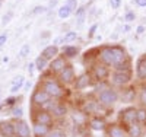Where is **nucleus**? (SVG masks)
Instances as JSON below:
<instances>
[{
	"label": "nucleus",
	"instance_id": "4468645a",
	"mask_svg": "<svg viewBox=\"0 0 146 137\" xmlns=\"http://www.w3.org/2000/svg\"><path fill=\"white\" fill-rule=\"evenodd\" d=\"M67 64H69L67 63V58L64 56H58V57H56L54 60L50 61V64H48V71H50L53 76H57V74L62 71Z\"/></svg>",
	"mask_w": 146,
	"mask_h": 137
},
{
	"label": "nucleus",
	"instance_id": "20e7f679",
	"mask_svg": "<svg viewBox=\"0 0 146 137\" xmlns=\"http://www.w3.org/2000/svg\"><path fill=\"white\" fill-rule=\"evenodd\" d=\"M96 99H98V102L104 108L110 109V108H113L117 102H120V91L113 88V86H110L108 89H105L104 92L96 95Z\"/></svg>",
	"mask_w": 146,
	"mask_h": 137
},
{
	"label": "nucleus",
	"instance_id": "09e8293b",
	"mask_svg": "<svg viewBox=\"0 0 146 137\" xmlns=\"http://www.w3.org/2000/svg\"><path fill=\"white\" fill-rule=\"evenodd\" d=\"M123 29H124V31H130V26H129V25H126V26H124Z\"/></svg>",
	"mask_w": 146,
	"mask_h": 137
},
{
	"label": "nucleus",
	"instance_id": "4be33fe9",
	"mask_svg": "<svg viewBox=\"0 0 146 137\" xmlns=\"http://www.w3.org/2000/svg\"><path fill=\"white\" fill-rule=\"evenodd\" d=\"M53 127L45 126V124H40V122H32V136L34 137H45L50 133Z\"/></svg>",
	"mask_w": 146,
	"mask_h": 137
},
{
	"label": "nucleus",
	"instance_id": "473e14b6",
	"mask_svg": "<svg viewBox=\"0 0 146 137\" xmlns=\"http://www.w3.org/2000/svg\"><path fill=\"white\" fill-rule=\"evenodd\" d=\"M85 15H86V7H78V10L75 12V16H76V19L79 21V23L83 22Z\"/></svg>",
	"mask_w": 146,
	"mask_h": 137
},
{
	"label": "nucleus",
	"instance_id": "9d476101",
	"mask_svg": "<svg viewBox=\"0 0 146 137\" xmlns=\"http://www.w3.org/2000/svg\"><path fill=\"white\" fill-rule=\"evenodd\" d=\"M51 96L48 95V93H45L42 89H40V88H36L34 92H32V96H31V102H32V108H44L48 102L51 101Z\"/></svg>",
	"mask_w": 146,
	"mask_h": 137
},
{
	"label": "nucleus",
	"instance_id": "39448f33",
	"mask_svg": "<svg viewBox=\"0 0 146 137\" xmlns=\"http://www.w3.org/2000/svg\"><path fill=\"white\" fill-rule=\"evenodd\" d=\"M96 61L105 64L107 67L113 69L114 67V63H115V54H114V50H113V45H104L100 48L98 51V56H96Z\"/></svg>",
	"mask_w": 146,
	"mask_h": 137
},
{
	"label": "nucleus",
	"instance_id": "a19ab883",
	"mask_svg": "<svg viewBox=\"0 0 146 137\" xmlns=\"http://www.w3.org/2000/svg\"><path fill=\"white\" fill-rule=\"evenodd\" d=\"M53 44L54 45H62V44H64V41H63V36H56V38H54V41H53Z\"/></svg>",
	"mask_w": 146,
	"mask_h": 137
},
{
	"label": "nucleus",
	"instance_id": "37998d69",
	"mask_svg": "<svg viewBox=\"0 0 146 137\" xmlns=\"http://www.w3.org/2000/svg\"><path fill=\"white\" fill-rule=\"evenodd\" d=\"M6 41H7V35L6 34H2V35H0V48L6 44Z\"/></svg>",
	"mask_w": 146,
	"mask_h": 137
},
{
	"label": "nucleus",
	"instance_id": "4c0bfd02",
	"mask_svg": "<svg viewBox=\"0 0 146 137\" xmlns=\"http://www.w3.org/2000/svg\"><path fill=\"white\" fill-rule=\"evenodd\" d=\"M12 16H13V12H7V13H5V15H3V18H2V25L9 23V22H10V19H12Z\"/></svg>",
	"mask_w": 146,
	"mask_h": 137
},
{
	"label": "nucleus",
	"instance_id": "a878e982",
	"mask_svg": "<svg viewBox=\"0 0 146 137\" xmlns=\"http://www.w3.org/2000/svg\"><path fill=\"white\" fill-rule=\"evenodd\" d=\"M25 85V79H23L22 76L19 77H15L13 80H12V88H10V93H18L21 89H22V86Z\"/></svg>",
	"mask_w": 146,
	"mask_h": 137
},
{
	"label": "nucleus",
	"instance_id": "f3484780",
	"mask_svg": "<svg viewBox=\"0 0 146 137\" xmlns=\"http://www.w3.org/2000/svg\"><path fill=\"white\" fill-rule=\"evenodd\" d=\"M107 137H127L126 127L121 126L120 122H111L107 126Z\"/></svg>",
	"mask_w": 146,
	"mask_h": 137
},
{
	"label": "nucleus",
	"instance_id": "8fccbe9b",
	"mask_svg": "<svg viewBox=\"0 0 146 137\" xmlns=\"http://www.w3.org/2000/svg\"><path fill=\"white\" fill-rule=\"evenodd\" d=\"M2 3H3V0H0V6H2Z\"/></svg>",
	"mask_w": 146,
	"mask_h": 137
},
{
	"label": "nucleus",
	"instance_id": "f8f14e48",
	"mask_svg": "<svg viewBox=\"0 0 146 137\" xmlns=\"http://www.w3.org/2000/svg\"><path fill=\"white\" fill-rule=\"evenodd\" d=\"M70 120L73 122V126L78 127V128H83V127H86L88 126V122H89V115L85 113V111L76 108V109H72L70 111Z\"/></svg>",
	"mask_w": 146,
	"mask_h": 137
},
{
	"label": "nucleus",
	"instance_id": "c03bdc74",
	"mask_svg": "<svg viewBox=\"0 0 146 137\" xmlns=\"http://www.w3.org/2000/svg\"><path fill=\"white\" fill-rule=\"evenodd\" d=\"M135 5L139 7H146V0H135Z\"/></svg>",
	"mask_w": 146,
	"mask_h": 137
},
{
	"label": "nucleus",
	"instance_id": "393cba45",
	"mask_svg": "<svg viewBox=\"0 0 146 137\" xmlns=\"http://www.w3.org/2000/svg\"><path fill=\"white\" fill-rule=\"evenodd\" d=\"M35 69L38 70V71H41V73H44L45 70H48V64H50V61H48L47 58H44L42 56H38L35 58Z\"/></svg>",
	"mask_w": 146,
	"mask_h": 137
},
{
	"label": "nucleus",
	"instance_id": "7ed1b4c3",
	"mask_svg": "<svg viewBox=\"0 0 146 137\" xmlns=\"http://www.w3.org/2000/svg\"><path fill=\"white\" fill-rule=\"evenodd\" d=\"M42 109L48 111V113L54 117V120H63L70 113L67 104L63 102V101H60V99H51V101L48 102Z\"/></svg>",
	"mask_w": 146,
	"mask_h": 137
},
{
	"label": "nucleus",
	"instance_id": "b1692460",
	"mask_svg": "<svg viewBox=\"0 0 146 137\" xmlns=\"http://www.w3.org/2000/svg\"><path fill=\"white\" fill-rule=\"evenodd\" d=\"M62 53H63V56H64L67 60H69V58H76V57L79 56V48H78L76 45L67 44V45H63Z\"/></svg>",
	"mask_w": 146,
	"mask_h": 137
},
{
	"label": "nucleus",
	"instance_id": "ddd939ff",
	"mask_svg": "<svg viewBox=\"0 0 146 137\" xmlns=\"http://www.w3.org/2000/svg\"><path fill=\"white\" fill-rule=\"evenodd\" d=\"M89 86H94V79L91 76L89 71H85L79 76H76V80L73 83V89L75 91H85L88 89Z\"/></svg>",
	"mask_w": 146,
	"mask_h": 137
},
{
	"label": "nucleus",
	"instance_id": "dca6fc26",
	"mask_svg": "<svg viewBox=\"0 0 146 137\" xmlns=\"http://www.w3.org/2000/svg\"><path fill=\"white\" fill-rule=\"evenodd\" d=\"M107 126H108V122L105 121V118L102 115H92L88 122V127L92 131H105Z\"/></svg>",
	"mask_w": 146,
	"mask_h": 137
},
{
	"label": "nucleus",
	"instance_id": "f03ea898",
	"mask_svg": "<svg viewBox=\"0 0 146 137\" xmlns=\"http://www.w3.org/2000/svg\"><path fill=\"white\" fill-rule=\"evenodd\" d=\"M131 77H133L131 70H113L111 74H110V77H108V82L113 88L123 89L131 83Z\"/></svg>",
	"mask_w": 146,
	"mask_h": 137
},
{
	"label": "nucleus",
	"instance_id": "c85d7f7f",
	"mask_svg": "<svg viewBox=\"0 0 146 137\" xmlns=\"http://www.w3.org/2000/svg\"><path fill=\"white\" fill-rule=\"evenodd\" d=\"M72 13H73V12H72V10H70V7H67L66 5L60 6V7H58V10H57L58 18H62V19H67L69 16H72Z\"/></svg>",
	"mask_w": 146,
	"mask_h": 137
},
{
	"label": "nucleus",
	"instance_id": "ea45409f",
	"mask_svg": "<svg viewBox=\"0 0 146 137\" xmlns=\"http://www.w3.org/2000/svg\"><path fill=\"white\" fill-rule=\"evenodd\" d=\"M110 6H111V9H118L121 6V0H108Z\"/></svg>",
	"mask_w": 146,
	"mask_h": 137
},
{
	"label": "nucleus",
	"instance_id": "9b49d317",
	"mask_svg": "<svg viewBox=\"0 0 146 137\" xmlns=\"http://www.w3.org/2000/svg\"><path fill=\"white\" fill-rule=\"evenodd\" d=\"M57 80L62 83L63 86H70L75 83L76 80V71H75V67L72 64H67L62 71L57 74Z\"/></svg>",
	"mask_w": 146,
	"mask_h": 137
},
{
	"label": "nucleus",
	"instance_id": "5701e85b",
	"mask_svg": "<svg viewBox=\"0 0 146 137\" xmlns=\"http://www.w3.org/2000/svg\"><path fill=\"white\" fill-rule=\"evenodd\" d=\"M58 53H60L58 47L54 45V44H51V45H47V47L42 50L41 56H42L44 58H47L48 61H51V60H54L56 57H58Z\"/></svg>",
	"mask_w": 146,
	"mask_h": 137
},
{
	"label": "nucleus",
	"instance_id": "412c9836",
	"mask_svg": "<svg viewBox=\"0 0 146 137\" xmlns=\"http://www.w3.org/2000/svg\"><path fill=\"white\" fill-rule=\"evenodd\" d=\"M136 77L140 82H146V56H142L136 63Z\"/></svg>",
	"mask_w": 146,
	"mask_h": 137
},
{
	"label": "nucleus",
	"instance_id": "58836bf2",
	"mask_svg": "<svg viewBox=\"0 0 146 137\" xmlns=\"http://www.w3.org/2000/svg\"><path fill=\"white\" fill-rule=\"evenodd\" d=\"M45 12H47V7L45 6H36V7H34L32 13L34 15H40V13H45Z\"/></svg>",
	"mask_w": 146,
	"mask_h": 137
},
{
	"label": "nucleus",
	"instance_id": "c9c22d12",
	"mask_svg": "<svg viewBox=\"0 0 146 137\" xmlns=\"http://www.w3.org/2000/svg\"><path fill=\"white\" fill-rule=\"evenodd\" d=\"M67 7H70V10L73 12V13H75V12L78 10V0H66V3H64Z\"/></svg>",
	"mask_w": 146,
	"mask_h": 137
},
{
	"label": "nucleus",
	"instance_id": "7c9ffc66",
	"mask_svg": "<svg viewBox=\"0 0 146 137\" xmlns=\"http://www.w3.org/2000/svg\"><path fill=\"white\" fill-rule=\"evenodd\" d=\"M78 32L76 31H67L64 35H63V41H64V44H70V42H73V41H76L78 40Z\"/></svg>",
	"mask_w": 146,
	"mask_h": 137
},
{
	"label": "nucleus",
	"instance_id": "bb28decb",
	"mask_svg": "<svg viewBox=\"0 0 146 137\" xmlns=\"http://www.w3.org/2000/svg\"><path fill=\"white\" fill-rule=\"evenodd\" d=\"M110 86H111V85H110V82H108V80L95 82V83H94V93H95V95H98V93L104 92L105 89H108Z\"/></svg>",
	"mask_w": 146,
	"mask_h": 137
},
{
	"label": "nucleus",
	"instance_id": "aec40b11",
	"mask_svg": "<svg viewBox=\"0 0 146 137\" xmlns=\"http://www.w3.org/2000/svg\"><path fill=\"white\" fill-rule=\"evenodd\" d=\"M126 133H127V137H143L145 127L140 126L139 122H133L126 126Z\"/></svg>",
	"mask_w": 146,
	"mask_h": 137
},
{
	"label": "nucleus",
	"instance_id": "f704fd0d",
	"mask_svg": "<svg viewBox=\"0 0 146 137\" xmlns=\"http://www.w3.org/2000/svg\"><path fill=\"white\" fill-rule=\"evenodd\" d=\"M29 51H31L29 44H23V45H22V48H21V51H19V57H21V58L27 57V56L29 54Z\"/></svg>",
	"mask_w": 146,
	"mask_h": 137
},
{
	"label": "nucleus",
	"instance_id": "2eb2a0df",
	"mask_svg": "<svg viewBox=\"0 0 146 137\" xmlns=\"http://www.w3.org/2000/svg\"><path fill=\"white\" fill-rule=\"evenodd\" d=\"M15 137H32V128H29L25 120H15Z\"/></svg>",
	"mask_w": 146,
	"mask_h": 137
},
{
	"label": "nucleus",
	"instance_id": "49530a36",
	"mask_svg": "<svg viewBox=\"0 0 146 137\" xmlns=\"http://www.w3.org/2000/svg\"><path fill=\"white\" fill-rule=\"evenodd\" d=\"M145 31H146V28L143 26V25H140V26H137V29H136V32H137V34H143Z\"/></svg>",
	"mask_w": 146,
	"mask_h": 137
},
{
	"label": "nucleus",
	"instance_id": "de8ad7c7",
	"mask_svg": "<svg viewBox=\"0 0 146 137\" xmlns=\"http://www.w3.org/2000/svg\"><path fill=\"white\" fill-rule=\"evenodd\" d=\"M29 86H31V82H27L25 83V89H29Z\"/></svg>",
	"mask_w": 146,
	"mask_h": 137
},
{
	"label": "nucleus",
	"instance_id": "0eeeda50",
	"mask_svg": "<svg viewBox=\"0 0 146 137\" xmlns=\"http://www.w3.org/2000/svg\"><path fill=\"white\" fill-rule=\"evenodd\" d=\"M111 70L110 67H107L105 64L100 63V61H95L92 64V70H91V76L95 82H102V80H108Z\"/></svg>",
	"mask_w": 146,
	"mask_h": 137
},
{
	"label": "nucleus",
	"instance_id": "e433bc0d",
	"mask_svg": "<svg viewBox=\"0 0 146 137\" xmlns=\"http://www.w3.org/2000/svg\"><path fill=\"white\" fill-rule=\"evenodd\" d=\"M135 19H136V13H135V12H133V10H127L126 15H124V21L126 22H133Z\"/></svg>",
	"mask_w": 146,
	"mask_h": 137
},
{
	"label": "nucleus",
	"instance_id": "6e6552de",
	"mask_svg": "<svg viewBox=\"0 0 146 137\" xmlns=\"http://www.w3.org/2000/svg\"><path fill=\"white\" fill-rule=\"evenodd\" d=\"M136 113H137V108L133 107V105H129V107L123 108L118 113V122L124 127L129 126V124L136 122Z\"/></svg>",
	"mask_w": 146,
	"mask_h": 137
},
{
	"label": "nucleus",
	"instance_id": "c756f323",
	"mask_svg": "<svg viewBox=\"0 0 146 137\" xmlns=\"http://www.w3.org/2000/svg\"><path fill=\"white\" fill-rule=\"evenodd\" d=\"M45 137H66V131L62 127H53Z\"/></svg>",
	"mask_w": 146,
	"mask_h": 137
},
{
	"label": "nucleus",
	"instance_id": "3c124183",
	"mask_svg": "<svg viewBox=\"0 0 146 137\" xmlns=\"http://www.w3.org/2000/svg\"><path fill=\"white\" fill-rule=\"evenodd\" d=\"M0 101H2V93H0Z\"/></svg>",
	"mask_w": 146,
	"mask_h": 137
},
{
	"label": "nucleus",
	"instance_id": "a18cd8bd",
	"mask_svg": "<svg viewBox=\"0 0 146 137\" xmlns=\"http://www.w3.org/2000/svg\"><path fill=\"white\" fill-rule=\"evenodd\" d=\"M34 70H36V69H35V63H29V64H28V73L32 74Z\"/></svg>",
	"mask_w": 146,
	"mask_h": 137
},
{
	"label": "nucleus",
	"instance_id": "cd10ccee",
	"mask_svg": "<svg viewBox=\"0 0 146 137\" xmlns=\"http://www.w3.org/2000/svg\"><path fill=\"white\" fill-rule=\"evenodd\" d=\"M136 122H139L140 126L146 127V108L145 107H139L137 113H136Z\"/></svg>",
	"mask_w": 146,
	"mask_h": 137
},
{
	"label": "nucleus",
	"instance_id": "2f4dec72",
	"mask_svg": "<svg viewBox=\"0 0 146 137\" xmlns=\"http://www.w3.org/2000/svg\"><path fill=\"white\" fill-rule=\"evenodd\" d=\"M10 114H12V117H13L15 120H21V118H22V115H23V109H22V107L15 105L13 108L10 109Z\"/></svg>",
	"mask_w": 146,
	"mask_h": 137
},
{
	"label": "nucleus",
	"instance_id": "72a5a7b5",
	"mask_svg": "<svg viewBox=\"0 0 146 137\" xmlns=\"http://www.w3.org/2000/svg\"><path fill=\"white\" fill-rule=\"evenodd\" d=\"M137 98H139L140 105L146 108V85H145V86H142V89H140V92H139V96H137Z\"/></svg>",
	"mask_w": 146,
	"mask_h": 137
},
{
	"label": "nucleus",
	"instance_id": "6ab92c4d",
	"mask_svg": "<svg viewBox=\"0 0 146 137\" xmlns=\"http://www.w3.org/2000/svg\"><path fill=\"white\" fill-rule=\"evenodd\" d=\"M0 137H15L13 121H0Z\"/></svg>",
	"mask_w": 146,
	"mask_h": 137
},
{
	"label": "nucleus",
	"instance_id": "79ce46f5",
	"mask_svg": "<svg viewBox=\"0 0 146 137\" xmlns=\"http://www.w3.org/2000/svg\"><path fill=\"white\" fill-rule=\"evenodd\" d=\"M96 28H98V23H94L92 26H91V29H89V38H92V36L95 35V31H96Z\"/></svg>",
	"mask_w": 146,
	"mask_h": 137
},
{
	"label": "nucleus",
	"instance_id": "1a4fd4ad",
	"mask_svg": "<svg viewBox=\"0 0 146 137\" xmlns=\"http://www.w3.org/2000/svg\"><path fill=\"white\" fill-rule=\"evenodd\" d=\"M80 109L85 111L88 115H102L107 111V108H104L98 102V99H86L83 102V105L80 107Z\"/></svg>",
	"mask_w": 146,
	"mask_h": 137
},
{
	"label": "nucleus",
	"instance_id": "423d86ee",
	"mask_svg": "<svg viewBox=\"0 0 146 137\" xmlns=\"http://www.w3.org/2000/svg\"><path fill=\"white\" fill-rule=\"evenodd\" d=\"M32 122H40V124H45V126H54V117L45 109L41 108H32Z\"/></svg>",
	"mask_w": 146,
	"mask_h": 137
},
{
	"label": "nucleus",
	"instance_id": "f257e3e1",
	"mask_svg": "<svg viewBox=\"0 0 146 137\" xmlns=\"http://www.w3.org/2000/svg\"><path fill=\"white\" fill-rule=\"evenodd\" d=\"M38 88L42 89L45 93H48L53 99H63L66 96V91L64 86L57 80V77L51 76V77H42V80L40 82Z\"/></svg>",
	"mask_w": 146,
	"mask_h": 137
},
{
	"label": "nucleus",
	"instance_id": "a211bd4d",
	"mask_svg": "<svg viewBox=\"0 0 146 137\" xmlns=\"http://www.w3.org/2000/svg\"><path fill=\"white\" fill-rule=\"evenodd\" d=\"M137 98V91L135 86H126L120 91V101L124 104H131L135 102V99Z\"/></svg>",
	"mask_w": 146,
	"mask_h": 137
}]
</instances>
